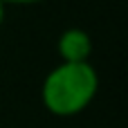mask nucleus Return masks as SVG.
<instances>
[{
	"label": "nucleus",
	"instance_id": "f03ea898",
	"mask_svg": "<svg viewBox=\"0 0 128 128\" xmlns=\"http://www.w3.org/2000/svg\"><path fill=\"white\" fill-rule=\"evenodd\" d=\"M56 52L63 63H88L92 56V38L81 27H68L56 40Z\"/></svg>",
	"mask_w": 128,
	"mask_h": 128
},
{
	"label": "nucleus",
	"instance_id": "f257e3e1",
	"mask_svg": "<svg viewBox=\"0 0 128 128\" xmlns=\"http://www.w3.org/2000/svg\"><path fill=\"white\" fill-rule=\"evenodd\" d=\"M99 92V74L88 63H58L47 72L40 86V99L54 117H76Z\"/></svg>",
	"mask_w": 128,
	"mask_h": 128
},
{
	"label": "nucleus",
	"instance_id": "7ed1b4c3",
	"mask_svg": "<svg viewBox=\"0 0 128 128\" xmlns=\"http://www.w3.org/2000/svg\"><path fill=\"white\" fill-rule=\"evenodd\" d=\"M2 4H38V2H45V0H0Z\"/></svg>",
	"mask_w": 128,
	"mask_h": 128
},
{
	"label": "nucleus",
	"instance_id": "20e7f679",
	"mask_svg": "<svg viewBox=\"0 0 128 128\" xmlns=\"http://www.w3.org/2000/svg\"><path fill=\"white\" fill-rule=\"evenodd\" d=\"M4 16H7V4L0 2V27H2V22H4Z\"/></svg>",
	"mask_w": 128,
	"mask_h": 128
}]
</instances>
